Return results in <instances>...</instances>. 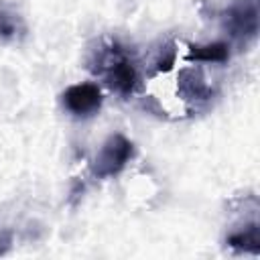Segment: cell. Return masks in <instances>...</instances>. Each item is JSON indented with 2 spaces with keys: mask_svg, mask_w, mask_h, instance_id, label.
I'll list each match as a JSON object with an SVG mask.
<instances>
[{
  "mask_svg": "<svg viewBox=\"0 0 260 260\" xmlns=\"http://www.w3.org/2000/svg\"><path fill=\"white\" fill-rule=\"evenodd\" d=\"M93 65L95 73L104 79L110 91L120 98L134 95L140 83V69L124 47H120L118 43L106 45L93 57Z\"/></svg>",
  "mask_w": 260,
  "mask_h": 260,
  "instance_id": "cell-1",
  "label": "cell"
},
{
  "mask_svg": "<svg viewBox=\"0 0 260 260\" xmlns=\"http://www.w3.org/2000/svg\"><path fill=\"white\" fill-rule=\"evenodd\" d=\"M225 246L236 254H260V223L256 219L246 221L244 225L234 228L225 236Z\"/></svg>",
  "mask_w": 260,
  "mask_h": 260,
  "instance_id": "cell-6",
  "label": "cell"
},
{
  "mask_svg": "<svg viewBox=\"0 0 260 260\" xmlns=\"http://www.w3.org/2000/svg\"><path fill=\"white\" fill-rule=\"evenodd\" d=\"M61 108L67 116L75 120H89L100 114L104 106L102 87L93 81H79L61 91Z\"/></svg>",
  "mask_w": 260,
  "mask_h": 260,
  "instance_id": "cell-3",
  "label": "cell"
},
{
  "mask_svg": "<svg viewBox=\"0 0 260 260\" xmlns=\"http://www.w3.org/2000/svg\"><path fill=\"white\" fill-rule=\"evenodd\" d=\"M179 91L187 102H207L211 98V87L205 83L201 71L197 69H181L179 73Z\"/></svg>",
  "mask_w": 260,
  "mask_h": 260,
  "instance_id": "cell-7",
  "label": "cell"
},
{
  "mask_svg": "<svg viewBox=\"0 0 260 260\" xmlns=\"http://www.w3.org/2000/svg\"><path fill=\"white\" fill-rule=\"evenodd\" d=\"M28 37V22L24 14L8 4L0 2V45H20Z\"/></svg>",
  "mask_w": 260,
  "mask_h": 260,
  "instance_id": "cell-5",
  "label": "cell"
},
{
  "mask_svg": "<svg viewBox=\"0 0 260 260\" xmlns=\"http://www.w3.org/2000/svg\"><path fill=\"white\" fill-rule=\"evenodd\" d=\"M177 61V47L175 43H162V47L154 53L152 61H150V69L154 73H167L175 67Z\"/></svg>",
  "mask_w": 260,
  "mask_h": 260,
  "instance_id": "cell-9",
  "label": "cell"
},
{
  "mask_svg": "<svg viewBox=\"0 0 260 260\" xmlns=\"http://www.w3.org/2000/svg\"><path fill=\"white\" fill-rule=\"evenodd\" d=\"M134 154H136L134 142L126 134L114 132L98 148L91 160V175L95 179H112L130 165Z\"/></svg>",
  "mask_w": 260,
  "mask_h": 260,
  "instance_id": "cell-2",
  "label": "cell"
},
{
  "mask_svg": "<svg viewBox=\"0 0 260 260\" xmlns=\"http://www.w3.org/2000/svg\"><path fill=\"white\" fill-rule=\"evenodd\" d=\"M230 43L225 41H213V43H203V45H191L187 51V59L195 63H213L221 65L230 61Z\"/></svg>",
  "mask_w": 260,
  "mask_h": 260,
  "instance_id": "cell-8",
  "label": "cell"
},
{
  "mask_svg": "<svg viewBox=\"0 0 260 260\" xmlns=\"http://www.w3.org/2000/svg\"><path fill=\"white\" fill-rule=\"evenodd\" d=\"M260 0H234L223 16V26L232 41L248 45L258 37V18H260Z\"/></svg>",
  "mask_w": 260,
  "mask_h": 260,
  "instance_id": "cell-4",
  "label": "cell"
}]
</instances>
